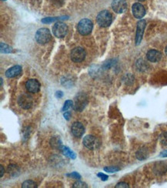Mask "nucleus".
<instances>
[{
    "mask_svg": "<svg viewBox=\"0 0 167 188\" xmlns=\"http://www.w3.org/2000/svg\"><path fill=\"white\" fill-rule=\"evenodd\" d=\"M88 103L87 96L84 93L77 94L75 97V103H74V109L76 111H83V109Z\"/></svg>",
    "mask_w": 167,
    "mask_h": 188,
    "instance_id": "4",
    "label": "nucleus"
},
{
    "mask_svg": "<svg viewBox=\"0 0 167 188\" xmlns=\"http://www.w3.org/2000/svg\"><path fill=\"white\" fill-rule=\"evenodd\" d=\"M122 187H129V185L127 184L126 183H124V182H120L119 183V184H116V186H115V188H122Z\"/></svg>",
    "mask_w": 167,
    "mask_h": 188,
    "instance_id": "29",
    "label": "nucleus"
},
{
    "mask_svg": "<svg viewBox=\"0 0 167 188\" xmlns=\"http://www.w3.org/2000/svg\"><path fill=\"white\" fill-rule=\"evenodd\" d=\"M18 104L23 109H29L33 105V98L29 94H23L18 99Z\"/></svg>",
    "mask_w": 167,
    "mask_h": 188,
    "instance_id": "6",
    "label": "nucleus"
},
{
    "mask_svg": "<svg viewBox=\"0 0 167 188\" xmlns=\"http://www.w3.org/2000/svg\"><path fill=\"white\" fill-rule=\"evenodd\" d=\"M139 1H145V0H139Z\"/></svg>",
    "mask_w": 167,
    "mask_h": 188,
    "instance_id": "37",
    "label": "nucleus"
},
{
    "mask_svg": "<svg viewBox=\"0 0 167 188\" xmlns=\"http://www.w3.org/2000/svg\"><path fill=\"white\" fill-rule=\"evenodd\" d=\"M62 153H63V154L65 157H67L70 158V159L75 160L76 157L75 153L72 151V150H70L69 147H67V146H63L62 149Z\"/></svg>",
    "mask_w": 167,
    "mask_h": 188,
    "instance_id": "17",
    "label": "nucleus"
},
{
    "mask_svg": "<svg viewBox=\"0 0 167 188\" xmlns=\"http://www.w3.org/2000/svg\"><path fill=\"white\" fill-rule=\"evenodd\" d=\"M132 11H133V15L137 19H142L146 14V9H145L144 6L139 2L133 4V7H132Z\"/></svg>",
    "mask_w": 167,
    "mask_h": 188,
    "instance_id": "11",
    "label": "nucleus"
},
{
    "mask_svg": "<svg viewBox=\"0 0 167 188\" xmlns=\"http://www.w3.org/2000/svg\"><path fill=\"white\" fill-rule=\"evenodd\" d=\"M1 52H4V53H9V52H12V48L9 46L2 42L1 43Z\"/></svg>",
    "mask_w": 167,
    "mask_h": 188,
    "instance_id": "22",
    "label": "nucleus"
},
{
    "mask_svg": "<svg viewBox=\"0 0 167 188\" xmlns=\"http://www.w3.org/2000/svg\"><path fill=\"white\" fill-rule=\"evenodd\" d=\"M57 18H46V19H43L42 20V22L43 23H52V22L56 21L57 20Z\"/></svg>",
    "mask_w": 167,
    "mask_h": 188,
    "instance_id": "27",
    "label": "nucleus"
},
{
    "mask_svg": "<svg viewBox=\"0 0 167 188\" xmlns=\"http://www.w3.org/2000/svg\"><path fill=\"white\" fill-rule=\"evenodd\" d=\"M54 36L57 38H63L67 34L68 27L65 23L58 22L52 27Z\"/></svg>",
    "mask_w": 167,
    "mask_h": 188,
    "instance_id": "5",
    "label": "nucleus"
},
{
    "mask_svg": "<svg viewBox=\"0 0 167 188\" xmlns=\"http://www.w3.org/2000/svg\"><path fill=\"white\" fill-rule=\"evenodd\" d=\"M72 107H74V103H73V102L72 101V100H66V101L65 102V103H64L63 107L62 109V112L65 113V112L68 111V110Z\"/></svg>",
    "mask_w": 167,
    "mask_h": 188,
    "instance_id": "18",
    "label": "nucleus"
},
{
    "mask_svg": "<svg viewBox=\"0 0 167 188\" xmlns=\"http://www.w3.org/2000/svg\"><path fill=\"white\" fill-rule=\"evenodd\" d=\"M97 177H99V178L101 179L102 181H107L108 177H108V176H107V175L104 174V173H99L98 174H97Z\"/></svg>",
    "mask_w": 167,
    "mask_h": 188,
    "instance_id": "28",
    "label": "nucleus"
},
{
    "mask_svg": "<svg viewBox=\"0 0 167 188\" xmlns=\"http://www.w3.org/2000/svg\"><path fill=\"white\" fill-rule=\"evenodd\" d=\"M83 145L89 150H95L99 147V142L95 136L92 135H87L83 139Z\"/></svg>",
    "mask_w": 167,
    "mask_h": 188,
    "instance_id": "7",
    "label": "nucleus"
},
{
    "mask_svg": "<svg viewBox=\"0 0 167 188\" xmlns=\"http://www.w3.org/2000/svg\"><path fill=\"white\" fill-rule=\"evenodd\" d=\"M0 171H1V173H0V177H2L4 174V172H5V170H4L3 167L2 165L0 166Z\"/></svg>",
    "mask_w": 167,
    "mask_h": 188,
    "instance_id": "34",
    "label": "nucleus"
},
{
    "mask_svg": "<svg viewBox=\"0 0 167 188\" xmlns=\"http://www.w3.org/2000/svg\"><path fill=\"white\" fill-rule=\"evenodd\" d=\"M70 117H71V113H70V112H65L64 113V118H65L66 120H69V119H70Z\"/></svg>",
    "mask_w": 167,
    "mask_h": 188,
    "instance_id": "30",
    "label": "nucleus"
},
{
    "mask_svg": "<svg viewBox=\"0 0 167 188\" xmlns=\"http://www.w3.org/2000/svg\"><path fill=\"white\" fill-rule=\"evenodd\" d=\"M8 172L11 174L12 176H16L17 173H19V169L18 167L15 165H9L8 167Z\"/></svg>",
    "mask_w": 167,
    "mask_h": 188,
    "instance_id": "19",
    "label": "nucleus"
},
{
    "mask_svg": "<svg viewBox=\"0 0 167 188\" xmlns=\"http://www.w3.org/2000/svg\"><path fill=\"white\" fill-rule=\"evenodd\" d=\"M112 8L116 13H123L127 9V3L126 0H113Z\"/></svg>",
    "mask_w": 167,
    "mask_h": 188,
    "instance_id": "9",
    "label": "nucleus"
},
{
    "mask_svg": "<svg viewBox=\"0 0 167 188\" xmlns=\"http://www.w3.org/2000/svg\"><path fill=\"white\" fill-rule=\"evenodd\" d=\"M73 188H86L88 187V186L86 185V184L82 182V181H77L76 182L73 186Z\"/></svg>",
    "mask_w": 167,
    "mask_h": 188,
    "instance_id": "25",
    "label": "nucleus"
},
{
    "mask_svg": "<svg viewBox=\"0 0 167 188\" xmlns=\"http://www.w3.org/2000/svg\"><path fill=\"white\" fill-rule=\"evenodd\" d=\"M1 85L2 86V78H1Z\"/></svg>",
    "mask_w": 167,
    "mask_h": 188,
    "instance_id": "36",
    "label": "nucleus"
},
{
    "mask_svg": "<svg viewBox=\"0 0 167 188\" xmlns=\"http://www.w3.org/2000/svg\"><path fill=\"white\" fill-rule=\"evenodd\" d=\"M23 188H35L36 187V185L33 181H25L22 185Z\"/></svg>",
    "mask_w": 167,
    "mask_h": 188,
    "instance_id": "21",
    "label": "nucleus"
},
{
    "mask_svg": "<svg viewBox=\"0 0 167 188\" xmlns=\"http://www.w3.org/2000/svg\"><path fill=\"white\" fill-rule=\"evenodd\" d=\"M54 3L57 4V5H61L63 2V0H52Z\"/></svg>",
    "mask_w": 167,
    "mask_h": 188,
    "instance_id": "33",
    "label": "nucleus"
},
{
    "mask_svg": "<svg viewBox=\"0 0 167 188\" xmlns=\"http://www.w3.org/2000/svg\"><path fill=\"white\" fill-rule=\"evenodd\" d=\"M3 1H4V0H3Z\"/></svg>",
    "mask_w": 167,
    "mask_h": 188,
    "instance_id": "38",
    "label": "nucleus"
},
{
    "mask_svg": "<svg viewBox=\"0 0 167 188\" xmlns=\"http://www.w3.org/2000/svg\"><path fill=\"white\" fill-rule=\"evenodd\" d=\"M50 145L52 148H55V149H57V150H61L63 147V145H62V142L61 139L58 136H54L50 140Z\"/></svg>",
    "mask_w": 167,
    "mask_h": 188,
    "instance_id": "16",
    "label": "nucleus"
},
{
    "mask_svg": "<svg viewBox=\"0 0 167 188\" xmlns=\"http://www.w3.org/2000/svg\"><path fill=\"white\" fill-rule=\"evenodd\" d=\"M104 171L107 173H115V172L120 171V169L117 167H107L104 168Z\"/></svg>",
    "mask_w": 167,
    "mask_h": 188,
    "instance_id": "24",
    "label": "nucleus"
},
{
    "mask_svg": "<svg viewBox=\"0 0 167 188\" xmlns=\"http://www.w3.org/2000/svg\"><path fill=\"white\" fill-rule=\"evenodd\" d=\"M22 72V67L20 66H14L6 72V77L8 78H13L19 76Z\"/></svg>",
    "mask_w": 167,
    "mask_h": 188,
    "instance_id": "15",
    "label": "nucleus"
},
{
    "mask_svg": "<svg viewBox=\"0 0 167 188\" xmlns=\"http://www.w3.org/2000/svg\"><path fill=\"white\" fill-rule=\"evenodd\" d=\"M56 96L57 98H62L63 96V93L62 92V91H58L56 93Z\"/></svg>",
    "mask_w": 167,
    "mask_h": 188,
    "instance_id": "31",
    "label": "nucleus"
},
{
    "mask_svg": "<svg viewBox=\"0 0 167 188\" xmlns=\"http://www.w3.org/2000/svg\"><path fill=\"white\" fill-rule=\"evenodd\" d=\"M146 21L144 19H142L137 23V36H136V43L139 45L142 41V36L144 33L145 28H146Z\"/></svg>",
    "mask_w": 167,
    "mask_h": 188,
    "instance_id": "12",
    "label": "nucleus"
},
{
    "mask_svg": "<svg viewBox=\"0 0 167 188\" xmlns=\"http://www.w3.org/2000/svg\"><path fill=\"white\" fill-rule=\"evenodd\" d=\"M86 57V52L83 48L76 47L73 49L71 52V60L75 63H80L84 60Z\"/></svg>",
    "mask_w": 167,
    "mask_h": 188,
    "instance_id": "8",
    "label": "nucleus"
},
{
    "mask_svg": "<svg viewBox=\"0 0 167 188\" xmlns=\"http://www.w3.org/2000/svg\"><path fill=\"white\" fill-rule=\"evenodd\" d=\"M160 156L161 157H167V150H164L162 152Z\"/></svg>",
    "mask_w": 167,
    "mask_h": 188,
    "instance_id": "32",
    "label": "nucleus"
},
{
    "mask_svg": "<svg viewBox=\"0 0 167 188\" xmlns=\"http://www.w3.org/2000/svg\"><path fill=\"white\" fill-rule=\"evenodd\" d=\"M68 177H70L72 178H74V179H76V180H79L81 179V176L79 174V173H77V172H73L71 173H69L67 174Z\"/></svg>",
    "mask_w": 167,
    "mask_h": 188,
    "instance_id": "26",
    "label": "nucleus"
},
{
    "mask_svg": "<svg viewBox=\"0 0 167 188\" xmlns=\"http://www.w3.org/2000/svg\"><path fill=\"white\" fill-rule=\"evenodd\" d=\"M40 83L38 80L34 79H30L25 83V88L29 93H36L40 90Z\"/></svg>",
    "mask_w": 167,
    "mask_h": 188,
    "instance_id": "10",
    "label": "nucleus"
},
{
    "mask_svg": "<svg viewBox=\"0 0 167 188\" xmlns=\"http://www.w3.org/2000/svg\"><path fill=\"white\" fill-rule=\"evenodd\" d=\"M137 157L139 160H145L147 158L148 155L146 154V151H145L144 150H140L137 152Z\"/></svg>",
    "mask_w": 167,
    "mask_h": 188,
    "instance_id": "20",
    "label": "nucleus"
},
{
    "mask_svg": "<svg viewBox=\"0 0 167 188\" xmlns=\"http://www.w3.org/2000/svg\"><path fill=\"white\" fill-rule=\"evenodd\" d=\"M160 140L163 146H167V132L163 133L160 136Z\"/></svg>",
    "mask_w": 167,
    "mask_h": 188,
    "instance_id": "23",
    "label": "nucleus"
},
{
    "mask_svg": "<svg viewBox=\"0 0 167 188\" xmlns=\"http://www.w3.org/2000/svg\"><path fill=\"white\" fill-rule=\"evenodd\" d=\"M35 37H36V39L38 43L44 45L49 42V40L51 39V34L48 29L42 28L37 31Z\"/></svg>",
    "mask_w": 167,
    "mask_h": 188,
    "instance_id": "3",
    "label": "nucleus"
},
{
    "mask_svg": "<svg viewBox=\"0 0 167 188\" xmlns=\"http://www.w3.org/2000/svg\"><path fill=\"white\" fill-rule=\"evenodd\" d=\"M165 52H166V55H167V46H166V50H165Z\"/></svg>",
    "mask_w": 167,
    "mask_h": 188,
    "instance_id": "35",
    "label": "nucleus"
},
{
    "mask_svg": "<svg viewBox=\"0 0 167 188\" xmlns=\"http://www.w3.org/2000/svg\"><path fill=\"white\" fill-rule=\"evenodd\" d=\"M92 27H93V24L91 20L88 19H83L78 23L77 29L81 35L86 36L92 32Z\"/></svg>",
    "mask_w": 167,
    "mask_h": 188,
    "instance_id": "2",
    "label": "nucleus"
},
{
    "mask_svg": "<svg viewBox=\"0 0 167 188\" xmlns=\"http://www.w3.org/2000/svg\"><path fill=\"white\" fill-rule=\"evenodd\" d=\"M71 131L73 136L76 137H81L85 133V128L83 127V125L79 122H75L72 125Z\"/></svg>",
    "mask_w": 167,
    "mask_h": 188,
    "instance_id": "13",
    "label": "nucleus"
},
{
    "mask_svg": "<svg viewBox=\"0 0 167 188\" xmlns=\"http://www.w3.org/2000/svg\"><path fill=\"white\" fill-rule=\"evenodd\" d=\"M146 58L149 61L152 62V63H157L161 60L162 54L158 50H150L146 53Z\"/></svg>",
    "mask_w": 167,
    "mask_h": 188,
    "instance_id": "14",
    "label": "nucleus"
},
{
    "mask_svg": "<svg viewBox=\"0 0 167 188\" xmlns=\"http://www.w3.org/2000/svg\"><path fill=\"white\" fill-rule=\"evenodd\" d=\"M96 21L101 27H108L111 25L113 21V16L107 10L100 12L96 17Z\"/></svg>",
    "mask_w": 167,
    "mask_h": 188,
    "instance_id": "1",
    "label": "nucleus"
}]
</instances>
